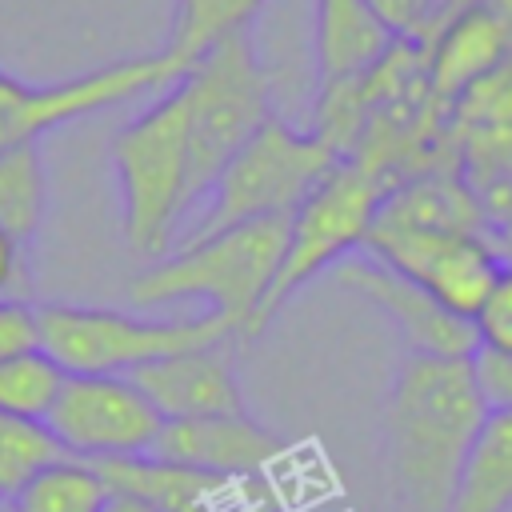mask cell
Instances as JSON below:
<instances>
[{
  "instance_id": "2",
  "label": "cell",
  "mask_w": 512,
  "mask_h": 512,
  "mask_svg": "<svg viewBox=\"0 0 512 512\" xmlns=\"http://www.w3.org/2000/svg\"><path fill=\"white\" fill-rule=\"evenodd\" d=\"M288 244V216L248 220L180 244L128 284V300L144 308L204 300L208 312L228 316L240 336L264 304Z\"/></svg>"
},
{
  "instance_id": "30",
  "label": "cell",
  "mask_w": 512,
  "mask_h": 512,
  "mask_svg": "<svg viewBox=\"0 0 512 512\" xmlns=\"http://www.w3.org/2000/svg\"><path fill=\"white\" fill-rule=\"evenodd\" d=\"M104 512H156V508L144 504V500H132V496H116V492H112V500H108Z\"/></svg>"
},
{
  "instance_id": "7",
  "label": "cell",
  "mask_w": 512,
  "mask_h": 512,
  "mask_svg": "<svg viewBox=\"0 0 512 512\" xmlns=\"http://www.w3.org/2000/svg\"><path fill=\"white\" fill-rule=\"evenodd\" d=\"M384 192H388L384 176L368 172L356 160H344L304 196V204L288 216V244L280 268L272 276L264 304L248 320L244 336H260L272 324V316L288 304V296H296L324 268H336L340 260L364 248Z\"/></svg>"
},
{
  "instance_id": "13",
  "label": "cell",
  "mask_w": 512,
  "mask_h": 512,
  "mask_svg": "<svg viewBox=\"0 0 512 512\" xmlns=\"http://www.w3.org/2000/svg\"><path fill=\"white\" fill-rule=\"evenodd\" d=\"M284 440L244 416H200V420H164L152 456L220 476V480H260L280 456Z\"/></svg>"
},
{
  "instance_id": "6",
  "label": "cell",
  "mask_w": 512,
  "mask_h": 512,
  "mask_svg": "<svg viewBox=\"0 0 512 512\" xmlns=\"http://www.w3.org/2000/svg\"><path fill=\"white\" fill-rule=\"evenodd\" d=\"M232 336H240V328L220 312L152 320L116 308L40 304V348L64 372H84V376H132L152 360Z\"/></svg>"
},
{
  "instance_id": "3",
  "label": "cell",
  "mask_w": 512,
  "mask_h": 512,
  "mask_svg": "<svg viewBox=\"0 0 512 512\" xmlns=\"http://www.w3.org/2000/svg\"><path fill=\"white\" fill-rule=\"evenodd\" d=\"M112 168L124 204V240L140 256H160L188 216V92L176 80L148 112L112 140Z\"/></svg>"
},
{
  "instance_id": "31",
  "label": "cell",
  "mask_w": 512,
  "mask_h": 512,
  "mask_svg": "<svg viewBox=\"0 0 512 512\" xmlns=\"http://www.w3.org/2000/svg\"><path fill=\"white\" fill-rule=\"evenodd\" d=\"M0 512H16V504H0Z\"/></svg>"
},
{
  "instance_id": "12",
  "label": "cell",
  "mask_w": 512,
  "mask_h": 512,
  "mask_svg": "<svg viewBox=\"0 0 512 512\" xmlns=\"http://www.w3.org/2000/svg\"><path fill=\"white\" fill-rule=\"evenodd\" d=\"M140 396L160 412V420H200V416H244V392L236 376V344L216 340L164 360H152L128 376Z\"/></svg>"
},
{
  "instance_id": "18",
  "label": "cell",
  "mask_w": 512,
  "mask_h": 512,
  "mask_svg": "<svg viewBox=\"0 0 512 512\" xmlns=\"http://www.w3.org/2000/svg\"><path fill=\"white\" fill-rule=\"evenodd\" d=\"M48 212V176L40 144H12L0 152V228L32 244Z\"/></svg>"
},
{
  "instance_id": "15",
  "label": "cell",
  "mask_w": 512,
  "mask_h": 512,
  "mask_svg": "<svg viewBox=\"0 0 512 512\" xmlns=\"http://www.w3.org/2000/svg\"><path fill=\"white\" fill-rule=\"evenodd\" d=\"M104 476V484L116 496H132L152 504L156 512H216L232 504L248 480H220L160 456H120V460H92Z\"/></svg>"
},
{
  "instance_id": "4",
  "label": "cell",
  "mask_w": 512,
  "mask_h": 512,
  "mask_svg": "<svg viewBox=\"0 0 512 512\" xmlns=\"http://www.w3.org/2000/svg\"><path fill=\"white\" fill-rule=\"evenodd\" d=\"M180 80L188 92V212H192L216 184L220 168L276 116V108H272V80L248 32L212 44L204 56L188 64Z\"/></svg>"
},
{
  "instance_id": "10",
  "label": "cell",
  "mask_w": 512,
  "mask_h": 512,
  "mask_svg": "<svg viewBox=\"0 0 512 512\" xmlns=\"http://www.w3.org/2000/svg\"><path fill=\"white\" fill-rule=\"evenodd\" d=\"M184 72H188V64L180 56H172L168 48H160L152 56L116 60V64H104V68L72 76V80L28 84L24 100L0 116V152L12 144H40L44 132L72 124L80 116L116 108L140 92L160 88V84H176Z\"/></svg>"
},
{
  "instance_id": "28",
  "label": "cell",
  "mask_w": 512,
  "mask_h": 512,
  "mask_svg": "<svg viewBox=\"0 0 512 512\" xmlns=\"http://www.w3.org/2000/svg\"><path fill=\"white\" fill-rule=\"evenodd\" d=\"M24 288V244L0 228V300Z\"/></svg>"
},
{
  "instance_id": "16",
  "label": "cell",
  "mask_w": 512,
  "mask_h": 512,
  "mask_svg": "<svg viewBox=\"0 0 512 512\" xmlns=\"http://www.w3.org/2000/svg\"><path fill=\"white\" fill-rule=\"evenodd\" d=\"M396 36L372 16L364 0H316V64L320 84H344L376 68Z\"/></svg>"
},
{
  "instance_id": "20",
  "label": "cell",
  "mask_w": 512,
  "mask_h": 512,
  "mask_svg": "<svg viewBox=\"0 0 512 512\" xmlns=\"http://www.w3.org/2000/svg\"><path fill=\"white\" fill-rule=\"evenodd\" d=\"M260 4L264 0H176V20H172V36L164 48L180 56L184 64H192L212 44L236 32H248Z\"/></svg>"
},
{
  "instance_id": "26",
  "label": "cell",
  "mask_w": 512,
  "mask_h": 512,
  "mask_svg": "<svg viewBox=\"0 0 512 512\" xmlns=\"http://www.w3.org/2000/svg\"><path fill=\"white\" fill-rule=\"evenodd\" d=\"M480 212H484V236L496 248L500 264H512V176L480 188Z\"/></svg>"
},
{
  "instance_id": "14",
  "label": "cell",
  "mask_w": 512,
  "mask_h": 512,
  "mask_svg": "<svg viewBox=\"0 0 512 512\" xmlns=\"http://www.w3.org/2000/svg\"><path fill=\"white\" fill-rule=\"evenodd\" d=\"M512 52L508 24L488 4L448 12L424 40V76L440 104H452L468 84L496 72Z\"/></svg>"
},
{
  "instance_id": "29",
  "label": "cell",
  "mask_w": 512,
  "mask_h": 512,
  "mask_svg": "<svg viewBox=\"0 0 512 512\" xmlns=\"http://www.w3.org/2000/svg\"><path fill=\"white\" fill-rule=\"evenodd\" d=\"M24 92H28V80H20V76H12V72L0 68V116L12 112L24 100Z\"/></svg>"
},
{
  "instance_id": "8",
  "label": "cell",
  "mask_w": 512,
  "mask_h": 512,
  "mask_svg": "<svg viewBox=\"0 0 512 512\" xmlns=\"http://www.w3.org/2000/svg\"><path fill=\"white\" fill-rule=\"evenodd\" d=\"M360 252H368L372 260L388 264L392 272L416 280L448 312H456L464 320L476 316L480 300L488 296V288L500 272V256L484 232L448 228V224H420V220L392 216L384 208L376 212L372 232H368Z\"/></svg>"
},
{
  "instance_id": "27",
  "label": "cell",
  "mask_w": 512,
  "mask_h": 512,
  "mask_svg": "<svg viewBox=\"0 0 512 512\" xmlns=\"http://www.w3.org/2000/svg\"><path fill=\"white\" fill-rule=\"evenodd\" d=\"M472 372H476V384H480L488 408H512V356L476 348Z\"/></svg>"
},
{
  "instance_id": "17",
  "label": "cell",
  "mask_w": 512,
  "mask_h": 512,
  "mask_svg": "<svg viewBox=\"0 0 512 512\" xmlns=\"http://www.w3.org/2000/svg\"><path fill=\"white\" fill-rule=\"evenodd\" d=\"M452 512H512V408H492L476 432Z\"/></svg>"
},
{
  "instance_id": "9",
  "label": "cell",
  "mask_w": 512,
  "mask_h": 512,
  "mask_svg": "<svg viewBox=\"0 0 512 512\" xmlns=\"http://www.w3.org/2000/svg\"><path fill=\"white\" fill-rule=\"evenodd\" d=\"M68 456L120 460L148 456L160 440V412L140 396L128 376H84L68 372L64 388L44 420Z\"/></svg>"
},
{
  "instance_id": "1",
  "label": "cell",
  "mask_w": 512,
  "mask_h": 512,
  "mask_svg": "<svg viewBox=\"0 0 512 512\" xmlns=\"http://www.w3.org/2000/svg\"><path fill=\"white\" fill-rule=\"evenodd\" d=\"M488 412L472 360H400L384 404V460L400 512H452L464 460Z\"/></svg>"
},
{
  "instance_id": "25",
  "label": "cell",
  "mask_w": 512,
  "mask_h": 512,
  "mask_svg": "<svg viewBox=\"0 0 512 512\" xmlns=\"http://www.w3.org/2000/svg\"><path fill=\"white\" fill-rule=\"evenodd\" d=\"M364 4L396 40H416V44L428 40L440 12V0H364Z\"/></svg>"
},
{
  "instance_id": "24",
  "label": "cell",
  "mask_w": 512,
  "mask_h": 512,
  "mask_svg": "<svg viewBox=\"0 0 512 512\" xmlns=\"http://www.w3.org/2000/svg\"><path fill=\"white\" fill-rule=\"evenodd\" d=\"M36 348H40V304H28L24 296H4L0 300V364Z\"/></svg>"
},
{
  "instance_id": "5",
  "label": "cell",
  "mask_w": 512,
  "mask_h": 512,
  "mask_svg": "<svg viewBox=\"0 0 512 512\" xmlns=\"http://www.w3.org/2000/svg\"><path fill=\"white\" fill-rule=\"evenodd\" d=\"M344 156L316 132H300L272 116L216 176L200 200V216L184 224L180 244L268 216H292L304 196L336 168Z\"/></svg>"
},
{
  "instance_id": "22",
  "label": "cell",
  "mask_w": 512,
  "mask_h": 512,
  "mask_svg": "<svg viewBox=\"0 0 512 512\" xmlns=\"http://www.w3.org/2000/svg\"><path fill=\"white\" fill-rule=\"evenodd\" d=\"M64 376L68 372L44 348L0 364V412L24 416V420H48V412L64 388Z\"/></svg>"
},
{
  "instance_id": "21",
  "label": "cell",
  "mask_w": 512,
  "mask_h": 512,
  "mask_svg": "<svg viewBox=\"0 0 512 512\" xmlns=\"http://www.w3.org/2000/svg\"><path fill=\"white\" fill-rule=\"evenodd\" d=\"M64 456H68L64 444L52 436L44 420L0 412V504H12L32 476H40L48 464Z\"/></svg>"
},
{
  "instance_id": "23",
  "label": "cell",
  "mask_w": 512,
  "mask_h": 512,
  "mask_svg": "<svg viewBox=\"0 0 512 512\" xmlns=\"http://www.w3.org/2000/svg\"><path fill=\"white\" fill-rule=\"evenodd\" d=\"M472 332L484 352L512 356V264H500L488 296L472 316Z\"/></svg>"
},
{
  "instance_id": "19",
  "label": "cell",
  "mask_w": 512,
  "mask_h": 512,
  "mask_svg": "<svg viewBox=\"0 0 512 512\" xmlns=\"http://www.w3.org/2000/svg\"><path fill=\"white\" fill-rule=\"evenodd\" d=\"M108 500H112V488L104 484L100 468L92 460L64 456L48 464L40 476H32L12 504L16 512H104Z\"/></svg>"
},
{
  "instance_id": "11",
  "label": "cell",
  "mask_w": 512,
  "mask_h": 512,
  "mask_svg": "<svg viewBox=\"0 0 512 512\" xmlns=\"http://www.w3.org/2000/svg\"><path fill=\"white\" fill-rule=\"evenodd\" d=\"M332 272L348 292L364 296L372 308H380L396 324L408 356H444V360H472L476 356L480 344H476L472 320L448 312L416 280L392 272L388 264L372 260L368 252H352Z\"/></svg>"
}]
</instances>
